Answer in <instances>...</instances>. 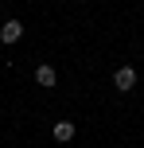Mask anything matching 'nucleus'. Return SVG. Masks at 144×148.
I'll use <instances>...</instances> for the list:
<instances>
[{
	"mask_svg": "<svg viewBox=\"0 0 144 148\" xmlns=\"http://www.w3.org/2000/svg\"><path fill=\"white\" fill-rule=\"evenodd\" d=\"M113 86L121 90V94H129V90L136 86V70H132V66H121V70L113 74Z\"/></svg>",
	"mask_w": 144,
	"mask_h": 148,
	"instance_id": "f257e3e1",
	"label": "nucleus"
},
{
	"mask_svg": "<svg viewBox=\"0 0 144 148\" xmlns=\"http://www.w3.org/2000/svg\"><path fill=\"white\" fill-rule=\"evenodd\" d=\"M20 39H23V23L20 20H8L0 27V43H20Z\"/></svg>",
	"mask_w": 144,
	"mask_h": 148,
	"instance_id": "f03ea898",
	"label": "nucleus"
},
{
	"mask_svg": "<svg viewBox=\"0 0 144 148\" xmlns=\"http://www.w3.org/2000/svg\"><path fill=\"white\" fill-rule=\"evenodd\" d=\"M35 82H39V86H55V82H59V74H55V66L39 62V66H35Z\"/></svg>",
	"mask_w": 144,
	"mask_h": 148,
	"instance_id": "7ed1b4c3",
	"label": "nucleus"
},
{
	"mask_svg": "<svg viewBox=\"0 0 144 148\" xmlns=\"http://www.w3.org/2000/svg\"><path fill=\"white\" fill-rule=\"evenodd\" d=\"M55 140H74V125H70V121H59V125H55Z\"/></svg>",
	"mask_w": 144,
	"mask_h": 148,
	"instance_id": "20e7f679",
	"label": "nucleus"
}]
</instances>
